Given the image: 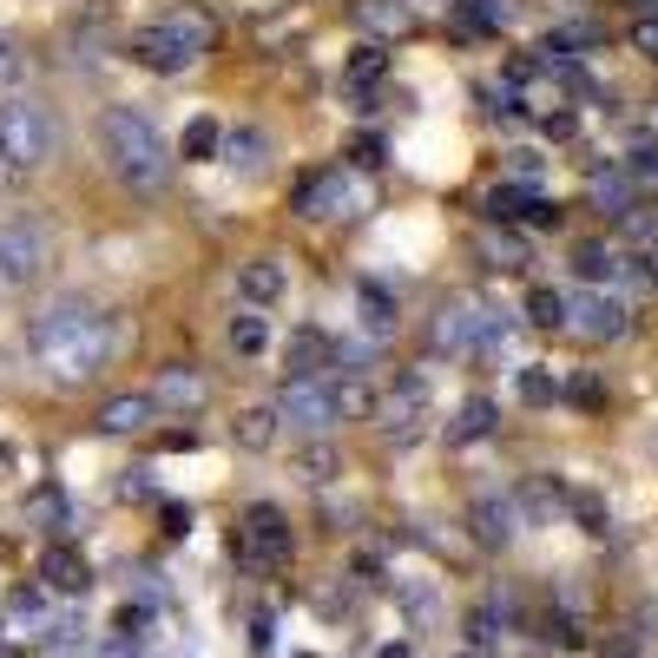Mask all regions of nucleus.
Wrapping results in <instances>:
<instances>
[{
  "label": "nucleus",
  "mask_w": 658,
  "mask_h": 658,
  "mask_svg": "<svg viewBox=\"0 0 658 658\" xmlns=\"http://www.w3.org/2000/svg\"><path fill=\"white\" fill-rule=\"evenodd\" d=\"M112 316L79 303V297H59L46 303L33 323H26V343H33V363L53 376V382H92L112 356Z\"/></svg>",
  "instance_id": "1"
},
{
  "label": "nucleus",
  "mask_w": 658,
  "mask_h": 658,
  "mask_svg": "<svg viewBox=\"0 0 658 658\" xmlns=\"http://www.w3.org/2000/svg\"><path fill=\"white\" fill-rule=\"evenodd\" d=\"M99 145H105V165L132 185V191H158L165 185V138L152 132V119L138 105H112L99 119Z\"/></svg>",
  "instance_id": "2"
},
{
  "label": "nucleus",
  "mask_w": 658,
  "mask_h": 658,
  "mask_svg": "<svg viewBox=\"0 0 658 658\" xmlns=\"http://www.w3.org/2000/svg\"><path fill=\"white\" fill-rule=\"evenodd\" d=\"M290 554H297V540H290L283 508H270V501L244 508V521H237V560L250 573H270V567H290Z\"/></svg>",
  "instance_id": "3"
},
{
  "label": "nucleus",
  "mask_w": 658,
  "mask_h": 658,
  "mask_svg": "<svg viewBox=\"0 0 658 658\" xmlns=\"http://www.w3.org/2000/svg\"><path fill=\"white\" fill-rule=\"evenodd\" d=\"M422 428H428V376L409 369V376H395L389 395H376V435L389 448H409Z\"/></svg>",
  "instance_id": "4"
},
{
  "label": "nucleus",
  "mask_w": 658,
  "mask_h": 658,
  "mask_svg": "<svg viewBox=\"0 0 658 658\" xmlns=\"http://www.w3.org/2000/svg\"><path fill=\"white\" fill-rule=\"evenodd\" d=\"M0 152H7L20 171L46 165V152H53V119H46L33 99H0Z\"/></svg>",
  "instance_id": "5"
},
{
  "label": "nucleus",
  "mask_w": 658,
  "mask_h": 658,
  "mask_svg": "<svg viewBox=\"0 0 658 658\" xmlns=\"http://www.w3.org/2000/svg\"><path fill=\"white\" fill-rule=\"evenodd\" d=\"M290 211H297V218H356V211H363V185H356L343 165H323V171H310V178L297 185Z\"/></svg>",
  "instance_id": "6"
},
{
  "label": "nucleus",
  "mask_w": 658,
  "mask_h": 658,
  "mask_svg": "<svg viewBox=\"0 0 658 658\" xmlns=\"http://www.w3.org/2000/svg\"><path fill=\"white\" fill-rule=\"evenodd\" d=\"M270 409H277V422H290V428H303V435H323V428L336 422V402H330V382H323V376H283L277 395H270Z\"/></svg>",
  "instance_id": "7"
},
{
  "label": "nucleus",
  "mask_w": 658,
  "mask_h": 658,
  "mask_svg": "<svg viewBox=\"0 0 658 658\" xmlns=\"http://www.w3.org/2000/svg\"><path fill=\"white\" fill-rule=\"evenodd\" d=\"M158 409H178V415H198L204 402H211V376L204 369H191V363H165L158 376H152V389H145Z\"/></svg>",
  "instance_id": "8"
},
{
  "label": "nucleus",
  "mask_w": 658,
  "mask_h": 658,
  "mask_svg": "<svg viewBox=\"0 0 658 658\" xmlns=\"http://www.w3.org/2000/svg\"><path fill=\"white\" fill-rule=\"evenodd\" d=\"M488 218H494V224H540V231H554V224H560V204H547V198L527 191V185H494V191H488Z\"/></svg>",
  "instance_id": "9"
},
{
  "label": "nucleus",
  "mask_w": 658,
  "mask_h": 658,
  "mask_svg": "<svg viewBox=\"0 0 658 658\" xmlns=\"http://www.w3.org/2000/svg\"><path fill=\"white\" fill-rule=\"evenodd\" d=\"M132 59H138L145 73H185L198 53H191V46H185L165 20H152V26H138V33H132Z\"/></svg>",
  "instance_id": "10"
},
{
  "label": "nucleus",
  "mask_w": 658,
  "mask_h": 658,
  "mask_svg": "<svg viewBox=\"0 0 658 658\" xmlns=\"http://www.w3.org/2000/svg\"><path fill=\"white\" fill-rule=\"evenodd\" d=\"M46 270V237L40 231H0V283H33Z\"/></svg>",
  "instance_id": "11"
},
{
  "label": "nucleus",
  "mask_w": 658,
  "mask_h": 658,
  "mask_svg": "<svg viewBox=\"0 0 658 658\" xmlns=\"http://www.w3.org/2000/svg\"><path fill=\"white\" fill-rule=\"evenodd\" d=\"M237 290H244V303H250V310L283 303V290H290L283 257H244V264H237Z\"/></svg>",
  "instance_id": "12"
},
{
  "label": "nucleus",
  "mask_w": 658,
  "mask_h": 658,
  "mask_svg": "<svg viewBox=\"0 0 658 658\" xmlns=\"http://www.w3.org/2000/svg\"><path fill=\"white\" fill-rule=\"evenodd\" d=\"M152 422H158V402H152V395H105L99 415H92L99 435H145Z\"/></svg>",
  "instance_id": "13"
},
{
  "label": "nucleus",
  "mask_w": 658,
  "mask_h": 658,
  "mask_svg": "<svg viewBox=\"0 0 658 658\" xmlns=\"http://www.w3.org/2000/svg\"><path fill=\"white\" fill-rule=\"evenodd\" d=\"M573 310V323L593 336V343H613V336H626V303L620 297H600V290H587L580 303H567Z\"/></svg>",
  "instance_id": "14"
},
{
  "label": "nucleus",
  "mask_w": 658,
  "mask_h": 658,
  "mask_svg": "<svg viewBox=\"0 0 658 658\" xmlns=\"http://www.w3.org/2000/svg\"><path fill=\"white\" fill-rule=\"evenodd\" d=\"M468 521H475V540H481V547H508V540H514V527H521V514H514V501H508V494H481Z\"/></svg>",
  "instance_id": "15"
},
{
  "label": "nucleus",
  "mask_w": 658,
  "mask_h": 658,
  "mask_svg": "<svg viewBox=\"0 0 658 658\" xmlns=\"http://www.w3.org/2000/svg\"><path fill=\"white\" fill-rule=\"evenodd\" d=\"M40 587H46V593H66V600H79V593L92 587V573H86V560H79L73 547H53V554L40 560Z\"/></svg>",
  "instance_id": "16"
},
{
  "label": "nucleus",
  "mask_w": 658,
  "mask_h": 658,
  "mask_svg": "<svg viewBox=\"0 0 658 658\" xmlns=\"http://www.w3.org/2000/svg\"><path fill=\"white\" fill-rule=\"evenodd\" d=\"M409 0H356V26L363 33H376V46L382 40H395V33H409Z\"/></svg>",
  "instance_id": "17"
},
{
  "label": "nucleus",
  "mask_w": 658,
  "mask_h": 658,
  "mask_svg": "<svg viewBox=\"0 0 658 658\" xmlns=\"http://www.w3.org/2000/svg\"><path fill=\"white\" fill-rule=\"evenodd\" d=\"M218 152H224V125H218L211 112L185 119V132H178V158H191V165H211Z\"/></svg>",
  "instance_id": "18"
},
{
  "label": "nucleus",
  "mask_w": 658,
  "mask_h": 658,
  "mask_svg": "<svg viewBox=\"0 0 658 658\" xmlns=\"http://www.w3.org/2000/svg\"><path fill=\"white\" fill-rule=\"evenodd\" d=\"M323 363H336V343L310 323V330H297L290 336V376H323Z\"/></svg>",
  "instance_id": "19"
},
{
  "label": "nucleus",
  "mask_w": 658,
  "mask_h": 658,
  "mask_svg": "<svg viewBox=\"0 0 658 658\" xmlns=\"http://www.w3.org/2000/svg\"><path fill=\"white\" fill-rule=\"evenodd\" d=\"M468 336H475V310L468 303H448L435 323H428V343L442 349V356H455V349H468Z\"/></svg>",
  "instance_id": "20"
},
{
  "label": "nucleus",
  "mask_w": 658,
  "mask_h": 658,
  "mask_svg": "<svg viewBox=\"0 0 658 658\" xmlns=\"http://www.w3.org/2000/svg\"><path fill=\"white\" fill-rule=\"evenodd\" d=\"M165 26H171L191 53H211V40H218V20H211L204 7H171V13H165Z\"/></svg>",
  "instance_id": "21"
},
{
  "label": "nucleus",
  "mask_w": 658,
  "mask_h": 658,
  "mask_svg": "<svg viewBox=\"0 0 658 658\" xmlns=\"http://www.w3.org/2000/svg\"><path fill=\"white\" fill-rule=\"evenodd\" d=\"M330 402H336V422H363V415H376V389H369V376H343V382H330Z\"/></svg>",
  "instance_id": "22"
},
{
  "label": "nucleus",
  "mask_w": 658,
  "mask_h": 658,
  "mask_svg": "<svg viewBox=\"0 0 658 658\" xmlns=\"http://www.w3.org/2000/svg\"><path fill=\"white\" fill-rule=\"evenodd\" d=\"M488 435H494V402H488V395H468L461 415H455V428H448V442L468 448V442H488Z\"/></svg>",
  "instance_id": "23"
},
{
  "label": "nucleus",
  "mask_w": 658,
  "mask_h": 658,
  "mask_svg": "<svg viewBox=\"0 0 658 658\" xmlns=\"http://www.w3.org/2000/svg\"><path fill=\"white\" fill-rule=\"evenodd\" d=\"M277 428H283V422H277V409H244V415L231 422V442H237V448H250V455H264V448L277 442Z\"/></svg>",
  "instance_id": "24"
},
{
  "label": "nucleus",
  "mask_w": 658,
  "mask_h": 658,
  "mask_svg": "<svg viewBox=\"0 0 658 658\" xmlns=\"http://www.w3.org/2000/svg\"><path fill=\"white\" fill-rule=\"evenodd\" d=\"M481 264H494V270H521V264H527V244H521L508 224H488V231H481Z\"/></svg>",
  "instance_id": "25"
},
{
  "label": "nucleus",
  "mask_w": 658,
  "mask_h": 658,
  "mask_svg": "<svg viewBox=\"0 0 658 658\" xmlns=\"http://www.w3.org/2000/svg\"><path fill=\"white\" fill-rule=\"evenodd\" d=\"M356 310H363V330H369V336H389V330H395V297H389V290L363 283V290H356Z\"/></svg>",
  "instance_id": "26"
},
{
  "label": "nucleus",
  "mask_w": 658,
  "mask_h": 658,
  "mask_svg": "<svg viewBox=\"0 0 658 658\" xmlns=\"http://www.w3.org/2000/svg\"><path fill=\"white\" fill-rule=\"evenodd\" d=\"M26 521H33V527H46V534H66L73 508H66V494H59V488H33V501H26Z\"/></svg>",
  "instance_id": "27"
},
{
  "label": "nucleus",
  "mask_w": 658,
  "mask_h": 658,
  "mask_svg": "<svg viewBox=\"0 0 658 658\" xmlns=\"http://www.w3.org/2000/svg\"><path fill=\"white\" fill-rule=\"evenodd\" d=\"M382 73H389V53H382V46H356L343 79H349V92L363 99V92H369V79H382Z\"/></svg>",
  "instance_id": "28"
},
{
  "label": "nucleus",
  "mask_w": 658,
  "mask_h": 658,
  "mask_svg": "<svg viewBox=\"0 0 658 658\" xmlns=\"http://www.w3.org/2000/svg\"><path fill=\"white\" fill-rule=\"evenodd\" d=\"M224 152H231V165H237V171H257V165H264V152H270V138H264L257 125H244V132H224Z\"/></svg>",
  "instance_id": "29"
},
{
  "label": "nucleus",
  "mask_w": 658,
  "mask_h": 658,
  "mask_svg": "<svg viewBox=\"0 0 658 658\" xmlns=\"http://www.w3.org/2000/svg\"><path fill=\"white\" fill-rule=\"evenodd\" d=\"M231 349L237 356H264L270 349V316H237L231 323Z\"/></svg>",
  "instance_id": "30"
},
{
  "label": "nucleus",
  "mask_w": 658,
  "mask_h": 658,
  "mask_svg": "<svg viewBox=\"0 0 658 658\" xmlns=\"http://www.w3.org/2000/svg\"><path fill=\"white\" fill-rule=\"evenodd\" d=\"M573 270H580L587 283H606V277L620 270V257H613L606 244H580V257H573Z\"/></svg>",
  "instance_id": "31"
},
{
  "label": "nucleus",
  "mask_w": 658,
  "mask_h": 658,
  "mask_svg": "<svg viewBox=\"0 0 658 658\" xmlns=\"http://www.w3.org/2000/svg\"><path fill=\"white\" fill-rule=\"evenodd\" d=\"M527 316H534V323H540V330H560V323H567V297H560V290H547V283H540V290H534V297H527Z\"/></svg>",
  "instance_id": "32"
},
{
  "label": "nucleus",
  "mask_w": 658,
  "mask_h": 658,
  "mask_svg": "<svg viewBox=\"0 0 658 658\" xmlns=\"http://www.w3.org/2000/svg\"><path fill=\"white\" fill-rule=\"evenodd\" d=\"M514 389H521V402H527V409H547V402L560 395V382H554L547 369H521V382H514Z\"/></svg>",
  "instance_id": "33"
},
{
  "label": "nucleus",
  "mask_w": 658,
  "mask_h": 658,
  "mask_svg": "<svg viewBox=\"0 0 658 658\" xmlns=\"http://www.w3.org/2000/svg\"><path fill=\"white\" fill-rule=\"evenodd\" d=\"M330 475H336V455H330V448H303V455H297V481L316 488V481H330Z\"/></svg>",
  "instance_id": "34"
},
{
  "label": "nucleus",
  "mask_w": 658,
  "mask_h": 658,
  "mask_svg": "<svg viewBox=\"0 0 658 658\" xmlns=\"http://www.w3.org/2000/svg\"><path fill=\"white\" fill-rule=\"evenodd\" d=\"M501 620H508L501 606H475V620H468V639H475V646H494V639H501Z\"/></svg>",
  "instance_id": "35"
},
{
  "label": "nucleus",
  "mask_w": 658,
  "mask_h": 658,
  "mask_svg": "<svg viewBox=\"0 0 658 658\" xmlns=\"http://www.w3.org/2000/svg\"><path fill=\"white\" fill-rule=\"evenodd\" d=\"M554 501H560L554 481H527V488H521V508H534V514H554Z\"/></svg>",
  "instance_id": "36"
},
{
  "label": "nucleus",
  "mask_w": 658,
  "mask_h": 658,
  "mask_svg": "<svg viewBox=\"0 0 658 658\" xmlns=\"http://www.w3.org/2000/svg\"><path fill=\"white\" fill-rule=\"evenodd\" d=\"M20 73H26V59H20V46H13V40L0 33V86H13Z\"/></svg>",
  "instance_id": "37"
},
{
  "label": "nucleus",
  "mask_w": 658,
  "mask_h": 658,
  "mask_svg": "<svg viewBox=\"0 0 658 658\" xmlns=\"http://www.w3.org/2000/svg\"><path fill=\"white\" fill-rule=\"evenodd\" d=\"M573 402H580V409H600V402H606L600 376H580V382H573Z\"/></svg>",
  "instance_id": "38"
},
{
  "label": "nucleus",
  "mask_w": 658,
  "mask_h": 658,
  "mask_svg": "<svg viewBox=\"0 0 658 658\" xmlns=\"http://www.w3.org/2000/svg\"><path fill=\"white\" fill-rule=\"evenodd\" d=\"M633 40H639V53H646V59H658V20H639V33H633Z\"/></svg>",
  "instance_id": "39"
},
{
  "label": "nucleus",
  "mask_w": 658,
  "mask_h": 658,
  "mask_svg": "<svg viewBox=\"0 0 658 658\" xmlns=\"http://www.w3.org/2000/svg\"><path fill=\"white\" fill-rule=\"evenodd\" d=\"M158 521H165V534H185V521H191V514H185V508H178V501H171V508H165V514H158Z\"/></svg>",
  "instance_id": "40"
},
{
  "label": "nucleus",
  "mask_w": 658,
  "mask_h": 658,
  "mask_svg": "<svg viewBox=\"0 0 658 658\" xmlns=\"http://www.w3.org/2000/svg\"><path fill=\"white\" fill-rule=\"evenodd\" d=\"M13 185H20V165H13V158H7V152H0V198H7V191H13Z\"/></svg>",
  "instance_id": "41"
},
{
  "label": "nucleus",
  "mask_w": 658,
  "mask_h": 658,
  "mask_svg": "<svg viewBox=\"0 0 658 658\" xmlns=\"http://www.w3.org/2000/svg\"><path fill=\"white\" fill-rule=\"evenodd\" d=\"M382 658H409V653H402V646H389V653H382Z\"/></svg>",
  "instance_id": "42"
}]
</instances>
